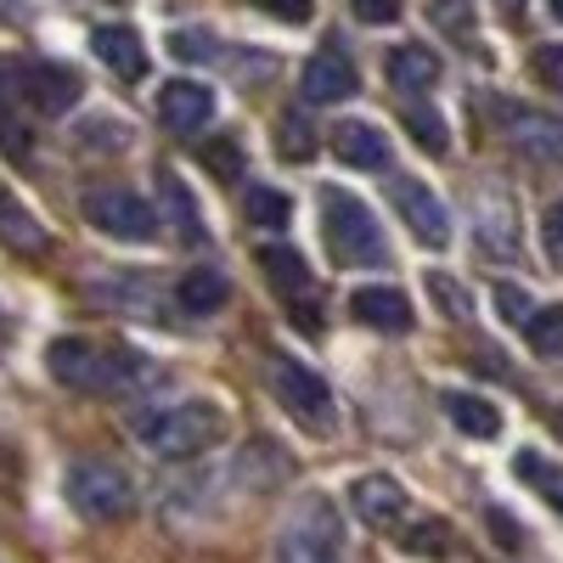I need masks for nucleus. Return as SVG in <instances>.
Masks as SVG:
<instances>
[{
	"label": "nucleus",
	"instance_id": "412c9836",
	"mask_svg": "<svg viewBox=\"0 0 563 563\" xmlns=\"http://www.w3.org/2000/svg\"><path fill=\"white\" fill-rule=\"evenodd\" d=\"M175 299H180V310H192V316H209V310H220L225 299H231V282L220 276V271H186L180 282H175Z\"/></svg>",
	"mask_w": 563,
	"mask_h": 563
},
{
	"label": "nucleus",
	"instance_id": "7c9ffc66",
	"mask_svg": "<svg viewBox=\"0 0 563 563\" xmlns=\"http://www.w3.org/2000/svg\"><path fill=\"white\" fill-rule=\"evenodd\" d=\"M203 164L220 175V180H238L243 175V147L231 135H214V141H203Z\"/></svg>",
	"mask_w": 563,
	"mask_h": 563
},
{
	"label": "nucleus",
	"instance_id": "4c0bfd02",
	"mask_svg": "<svg viewBox=\"0 0 563 563\" xmlns=\"http://www.w3.org/2000/svg\"><path fill=\"white\" fill-rule=\"evenodd\" d=\"M541 238H547V260L563 265V203H552V209L541 214Z\"/></svg>",
	"mask_w": 563,
	"mask_h": 563
},
{
	"label": "nucleus",
	"instance_id": "f257e3e1",
	"mask_svg": "<svg viewBox=\"0 0 563 563\" xmlns=\"http://www.w3.org/2000/svg\"><path fill=\"white\" fill-rule=\"evenodd\" d=\"M52 378L85 395H135L153 384V361H141L124 344H90V339H52L45 350Z\"/></svg>",
	"mask_w": 563,
	"mask_h": 563
},
{
	"label": "nucleus",
	"instance_id": "473e14b6",
	"mask_svg": "<svg viewBox=\"0 0 563 563\" xmlns=\"http://www.w3.org/2000/svg\"><path fill=\"white\" fill-rule=\"evenodd\" d=\"M429 294H434V299H440V305H445L456 321H474V299H467V294L456 288V276L434 271V276H429Z\"/></svg>",
	"mask_w": 563,
	"mask_h": 563
},
{
	"label": "nucleus",
	"instance_id": "5701e85b",
	"mask_svg": "<svg viewBox=\"0 0 563 563\" xmlns=\"http://www.w3.org/2000/svg\"><path fill=\"white\" fill-rule=\"evenodd\" d=\"M445 411L462 434H474V440H496L501 434V411L479 395H445Z\"/></svg>",
	"mask_w": 563,
	"mask_h": 563
},
{
	"label": "nucleus",
	"instance_id": "aec40b11",
	"mask_svg": "<svg viewBox=\"0 0 563 563\" xmlns=\"http://www.w3.org/2000/svg\"><path fill=\"white\" fill-rule=\"evenodd\" d=\"M389 79H395V90H429L434 79H440V57L429 52V45H395L389 52Z\"/></svg>",
	"mask_w": 563,
	"mask_h": 563
},
{
	"label": "nucleus",
	"instance_id": "72a5a7b5",
	"mask_svg": "<svg viewBox=\"0 0 563 563\" xmlns=\"http://www.w3.org/2000/svg\"><path fill=\"white\" fill-rule=\"evenodd\" d=\"M85 141L97 153H119V147H130V124H119V119H90L85 124Z\"/></svg>",
	"mask_w": 563,
	"mask_h": 563
},
{
	"label": "nucleus",
	"instance_id": "c9c22d12",
	"mask_svg": "<svg viewBox=\"0 0 563 563\" xmlns=\"http://www.w3.org/2000/svg\"><path fill=\"white\" fill-rule=\"evenodd\" d=\"M496 305H501V316H507L512 327H530V316H536L530 294H525V288H512V282H501V288H496Z\"/></svg>",
	"mask_w": 563,
	"mask_h": 563
},
{
	"label": "nucleus",
	"instance_id": "0eeeda50",
	"mask_svg": "<svg viewBox=\"0 0 563 563\" xmlns=\"http://www.w3.org/2000/svg\"><path fill=\"white\" fill-rule=\"evenodd\" d=\"M271 389L294 417L316 422V429L333 417V389H327V378L310 372L305 361H294V355H271Z\"/></svg>",
	"mask_w": 563,
	"mask_h": 563
},
{
	"label": "nucleus",
	"instance_id": "cd10ccee",
	"mask_svg": "<svg viewBox=\"0 0 563 563\" xmlns=\"http://www.w3.org/2000/svg\"><path fill=\"white\" fill-rule=\"evenodd\" d=\"M406 130H411V135H417V141H422V147H429V153H445V147H451V135H445V119H440L434 108H417V102H411V108H406Z\"/></svg>",
	"mask_w": 563,
	"mask_h": 563
},
{
	"label": "nucleus",
	"instance_id": "58836bf2",
	"mask_svg": "<svg viewBox=\"0 0 563 563\" xmlns=\"http://www.w3.org/2000/svg\"><path fill=\"white\" fill-rule=\"evenodd\" d=\"M350 12L361 23H395L400 18V0H350Z\"/></svg>",
	"mask_w": 563,
	"mask_h": 563
},
{
	"label": "nucleus",
	"instance_id": "423d86ee",
	"mask_svg": "<svg viewBox=\"0 0 563 563\" xmlns=\"http://www.w3.org/2000/svg\"><path fill=\"white\" fill-rule=\"evenodd\" d=\"M85 220L102 231V238H124V243H147L158 214L147 209V198L130 192V186H97L85 192Z\"/></svg>",
	"mask_w": 563,
	"mask_h": 563
},
{
	"label": "nucleus",
	"instance_id": "a878e982",
	"mask_svg": "<svg viewBox=\"0 0 563 563\" xmlns=\"http://www.w3.org/2000/svg\"><path fill=\"white\" fill-rule=\"evenodd\" d=\"M243 209H249V220L265 225V231H282V225H288V214H294L288 198H282L276 186H249V203H243Z\"/></svg>",
	"mask_w": 563,
	"mask_h": 563
},
{
	"label": "nucleus",
	"instance_id": "ddd939ff",
	"mask_svg": "<svg viewBox=\"0 0 563 563\" xmlns=\"http://www.w3.org/2000/svg\"><path fill=\"white\" fill-rule=\"evenodd\" d=\"M79 74L74 68H63V63H29L23 68V97L34 102V113H45V119H57V113H68L74 102H79Z\"/></svg>",
	"mask_w": 563,
	"mask_h": 563
},
{
	"label": "nucleus",
	"instance_id": "1a4fd4ad",
	"mask_svg": "<svg viewBox=\"0 0 563 563\" xmlns=\"http://www.w3.org/2000/svg\"><path fill=\"white\" fill-rule=\"evenodd\" d=\"M260 265H265V276L276 282V294L288 299V305H299L305 333H321L316 282H310V265H305V254H299V249H288V243H271V249H260Z\"/></svg>",
	"mask_w": 563,
	"mask_h": 563
},
{
	"label": "nucleus",
	"instance_id": "a19ab883",
	"mask_svg": "<svg viewBox=\"0 0 563 563\" xmlns=\"http://www.w3.org/2000/svg\"><path fill=\"white\" fill-rule=\"evenodd\" d=\"M547 7H552V18H558V23H563V0H547Z\"/></svg>",
	"mask_w": 563,
	"mask_h": 563
},
{
	"label": "nucleus",
	"instance_id": "9d476101",
	"mask_svg": "<svg viewBox=\"0 0 563 563\" xmlns=\"http://www.w3.org/2000/svg\"><path fill=\"white\" fill-rule=\"evenodd\" d=\"M389 198H395L400 220L411 225V238H417L422 249H445V243H451V214H445V203H440L434 186H422V180L400 175Z\"/></svg>",
	"mask_w": 563,
	"mask_h": 563
},
{
	"label": "nucleus",
	"instance_id": "f03ea898",
	"mask_svg": "<svg viewBox=\"0 0 563 563\" xmlns=\"http://www.w3.org/2000/svg\"><path fill=\"white\" fill-rule=\"evenodd\" d=\"M130 429L153 456H203L225 434V411L209 400H175V406L135 411Z\"/></svg>",
	"mask_w": 563,
	"mask_h": 563
},
{
	"label": "nucleus",
	"instance_id": "c85d7f7f",
	"mask_svg": "<svg viewBox=\"0 0 563 563\" xmlns=\"http://www.w3.org/2000/svg\"><path fill=\"white\" fill-rule=\"evenodd\" d=\"M406 552H411V558H451V530H445L440 519L417 525V530H406Z\"/></svg>",
	"mask_w": 563,
	"mask_h": 563
},
{
	"label": "nucleus",
	"instance_id": "f8f14e48",
	"mask_svg": "<svg viewBox=\"0 0 563 563\" xmlns=\"http://www.w3.org/2000/svg\"><path fill=\"white\" fill-rule=\"evenodd\" d=\"M496 119H501V135H507L525 158H536V164H558V158H563V124H558V119L530 113V108H512V102H501Z\"/></svg>",
	"mask_w": 563,
	"mask_h": 563
},
{
	"label": "nucleus",
	"instance_id": "6ab92c4d",
	"mask_svg": "<svg viewBox=\"0 0 563 563\" xmlns=\"http://www.w3.org/2000/svg\"><path fill=\"white\" fill-rule=\"evenodd\" d=\"M158 203H164V220H169V231H175V243H203V220H198V203H192V192H186V180L175 175V169H164L158 175Z\"/></svg>",
	"mask_w": 563,
	"mask_h": 563
},
{
	"label": "nucleus",
	"instance_id": "c756f323",
	"mask_svg": "<svg viewBox=\"0 0 563 563\" xmlns=\"http://www.w3.org/2000/svg\"><path fill=\"white\" fill-rule=\"evenodd\" d=\"M429 18H434L445 34L467 40V34H474V0H429Z\"/></svg>",
	"mask_w": 563,
	"mask_h": 563
},
{
	"label": "nucleus",
	"instance_id": "bb28decb",
	"mask_svg": "<svg viewBox=\"0 0 563 563\" xmlns=\"http://www.w3.org/2000/svg\"><path fill=\"white\" fill-rule=\"evenodd\" d=\"M276 153H282V158H294V164H305V158L316 153V130H310L305 119L288 113V119L276 124Z\"/></svg>",
	"mask_w": 563,
	"mask_h": 563
},
{
	"label": "nucleus",
	"instance_id": "dca6fc26",
	"mask_svg": "<svg viewBox=\"0 0 563 563\" xmlns=\"http://www.w3.org/2000/svg\"><path fill=\"white\" fill-rule=\"evenodd\" d=\"M350 316L361 327H378V333H411V305L400 288H355Z\"/></svg>",
	"mask_w": 563,
	"mask_h": 563
},
{
	"label": "nucleus",
	"instance_id": "f704fd0d",
	"mask_svg": "<svg viewBox=\"0 0 563 563\" xmlns=\"http://www.w3.org/2000/svg\"><path fill=\"white\" fill-rule=\"evenodd\" d=\"M530 63H536V79L563 97V45H536V57H530Z\"/></svg>",
	"mask_w": 563,
	"mask_h": 563
},
{
	"label": "nucleus",
	"instance_id": "9b49d317",
	"mask_svg": "<svg viewBox=\"0 0 563 563\" xmlns=\"http://www.w3.org/2000/svg\"><path fill=\"white\" fill-rule=\"evenodd\" d=\"M355 85H361V74H355V63H350V52H344L339 40H327L321 52H316V57L305 63V74H299V90H305V102H316V108L355 97Z\"/></svg>",
	"mask_w": 563,
	"mask_h": 563
},
{
	"label": "nucleus",
	"instance_id": "393cba45",
	"mask_svg": "<svg viewBox=\"0 0 563 563\" xmlns=\"http://www.w3.org/2000/svg\"><path fill=\"white\" fill-rule=\"evenodd\" d=\"M525 339H530V350H536V355H563V305L536 310V316H530V327H525Z\"/></svg>",
	"mask_w": 563,
	"mask_h": 563
},
{
	"label": "nucleus",
	"instance_id": "4be33fe9",
	"mask_svg": "<svg viewBox=\"0 0 563 563\" xmlns=\"http://www.w3.org/2000/svg\"><path fill=\"white\" fill-rule=\"evenodd\" d=\"M0 243L18 249V254H45V225L12 192H0Z\"/></svg>",
	"mask_w": 563,
	"mask_h": 563
},
{
	"label": "nucleus",
	"instance_id": "a211bd4d",
	"mask_svg": "<svg viewBox=\"0 0 563 563\" xmlns=\"http://www.w3.org/2000/svg\"><path fill=\"white\" fill-rule=\"evenodd\" d=\"M90 52H97L119 79H141V74H147V45H141V34L124 29V23H108V29L90 34Z\"/></svg>",
	"mask_w": 563,
	"mask_h": 563
},
{
	"label": "nucleus",
	"instance_id": "20e7f679",
	"mask_svg": "<svg viewBox=\"0 0 563 563\" xmlns=\"http://www.w3.org/2000/svg\"><path fill=\"white\" fill-rule=\"evenodd\" d=\"M321 238L339 265H384V231L355 192H321Z\"/></svg>",
	"mask_w": 563,
	"mask_h": 563
},
{
	"label": "nucleus",
	"instance_id": "ea45409f",
	"mask_svg": "<svg viewBox=\"0 0 563 563\" xmlns=\"http://www.w3.org/2000/svg\"><path fill=\"white\" fill-rule=\"evenodd\" d=\"M260 12H271L276 23H310V0H260Z\"/></svg>",
	"mask_w": 563,
	"mask_h": 563
},
{
	"label": "nucleus",
	"instance_id": "4468645a",
	"mask_svg": "<svg viewBox=\"0 0 563 563\" xmlns=\"http://www.w3.org/2000/svg\"><path fill=\"white\" fill-rule=\"evenodd\" d=\"M158 119H164L169 130H180V135L203 130V124L214 119V90L198 85V79H169V85H158Z\"/></svg>",
	"mask_w": 563,
	"mask_h": 563
},
{
	"label": "nucleus",
	"instance_id": "2f4dec72",
	"mask_svg": "<svg viewBox=\"0 0 563 563\" xmlns=\"http://www.w3.org/2000/svg\"><path fill=\"white\" fill-rule=\"evenodd\" d=\"M169 57H180V63H209V57H214V34H203V29H175V34H169Z\"/></svg>",
	"mask_w": 563,
	"mask_h": 563
},
{
	"label": "nucleus",
	"instance_id": "2eb2a0df",
	"mask_svg": "<svg viewBox=\"0 0 563 563\" xmlns=\"http://www.w3.org/2000/svg\"><path fill=\"white\" fill-rule=\"evenodd\" d=\"M350 507L361 512L372 530L406 525V490H400V479H389V474H361V479L350 485Z\"/></svg>",
	"mask_w": 563,
	"mask_h": 563
},
{
	"label": "nucleus",
	"instance_id": "7ed1b4c3",
	"mask_svg": "<svg viewBox=\"0 0 563 563\" xmlns=\"http://www.w3.org/2000/svg\"><path fill=\"white\" fill-rule=\"evenodd\" d=\"M339 552H344L339 507L327 496H299L276 536V563H339Z\"/></svg>",
	"mask_w": 563,
	"mask_h": 563
},
{
	"label": "nucleus",
	"instance_id": "6e6552de",
	"mask_svg": "<svg viewBox=\"0 0 563 563\" xmlns=\"http://www.w3.org/2000/svg\"><path fill=\"white\" fill-rule=\"evenodd\" d=\"M474 238H479V254L490 260H519V203L501 186H479L474 192Z\"/></svg>",
	"mask_w": 563,
	"mask_h": 563
},
{
	"label": "nucleus",
	"instance_id": "39448f33",
	"mask_svg": "<svg viewBox=\"0 0 563 563\" xmlns=\"http://www.w3.org/2000/svg\"><path fill=\"white\" fill-rule=\"evenodd\" d=\"M68 501L85 512V519H97V525H113L124 519V512L135 507V485L119 462L108 456H79L68 467Z\"/></svg>",
	"mask_w": 563,
	"mask_h": 563
},
{
	"label": "nucleus",
	"instance_id": "e433bc0d",
	"mask_svg": "<svg viewBox=\"0 0 563 563\" xmlns=\"http://www.w3.org/2000/svg\"><path fill=\"white\" fill-rule=\"evenodd\" d=\"M23 97V68L12 57H0V124H12V102Z\"/></svg>",
	"mask_w": 563,
	"mask_h": 563
},
{
	"label": "nucleus",
	"instance_id": "f3484780",
	"mask_svg": "<svg viewBox=\"0 0 563 563\" xmlns=\"http://www.w3.org/2000/svg\"><path fill=\"white\" fill-rule=\"evenodd\" d=\"M333 153L355 169H389V135L366 119H344L333 130Z\"/></svg>",
	"mask_w": 563,
	"mask_h": 563
},
{
	"label": "nucleus",
	"instance_id": "b1692460",
	"mask_svg": "<svg viewBox=\"0 0 563 563\" xmlns=\"http://www.w3.org/2000/svg\"><path fill=\"white\" fill-rule=\"evenodd\" d=\"M512 474H519L525 485H536V490L563 512V467H552V462L536 456V451H519V456H512Z\"/></svg>",
	"mask_w": 563,
	"mask_h": 563
}]
</instances>
